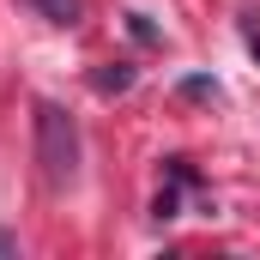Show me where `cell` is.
<instances>
[{
  "label": "cell",
  "mask_w": 260,
  "mask_h": 260,
  "mask_svg": "<svg viewBox=\"0 0 260 260\" xmlns=\"http://www.w3.org/2000/svg\"><path fill=\"white\" fill-rule=\"evenodd\" d=\"M30 127H37V170H43V182L49 188H73V176H79V121L61 103H37Z\"/></svg>",
  "instance_id": "1"
},
{
  "label": "cell",
  "mask_w": 260,
  "mask_h": 260,
  "mask_svg": "<svg viewBox=\"0 0 260 260\" xmlns=\"http://www.w3.org/2000/svg\"><path fill=\"white\" fill-rule=\"evenodd\" d=\"M133 79H139V73H133V61H103L97 73H91V91H97V97H127Z\"/></svg>",
  "instance_id": "2"
},
{
  "label": "cell",
  "mask_w": 260,
  "mask_h": 260,
  "mask_svg": "<svg viewBox=\"0 0 260 260\" xmlns=\"http://www.w3.org/2000/svg\"><path fill=\"white\" fill-rule=\"evenodd\" d=\"M176 97L182 103H218V79L212 73H188V79H176Z\"/></svg>",
  "instance_id": "3"
},
{
  "label": "cell",
  "mask_w": 260,
  "mask_h": 260,
  "mask_svg": "<svg viewBox=\"0 0 260 260\" xmlns=\"http://www.w3.org/2000/svg\"><path fill=\"white\" fill-rule=\"evenodd\" d=\"M30 6H37L49 24H79V18H85V0H30Z\"/></svg>",
  "instance_id": "4"
},
{
  "label": "cell",
  "mask_w": 260,
  "mask_h": 260,
  "mask_svg": "<svg viewBox=\"0 0 260 260\" xmlns=\"http://www.w3.org/2000/svg\"><path fill=\"white\" fill-rule=\"evenodd\" d=\"M151 218H157V224L182 218V194H176V182H164V188H157V200H151Z\"/></svg>",
  "instance_id": "5"
},
{
  "label": "cell",
  "mask_w": 260,
  "mask_h": 260,
  "mask_svg": "<svg viewBox=\"0 0 260 260\" xmlns=\"http://www.w3.org/2000/svg\"><path fill=\"white\" fill-rule=\"evenodd\" d=\"M127 30L139 37V43H145V49H157V43H164V30H157V24H151L145 12H127Z\"/></svg>",
  "instance_id": "6"
},
{
  "label": "cell",
  "mask_w": 260,
  "mask_h": 260,
  "mask_svg": "<svg viewBox=\"0 0 260 260\" xmlns=\"http://www.w3.org/2000/svg\"><path fill=\"white\" fill-rule=\"evenodd\" d=\"M164 176H170L176 188H194V182H200V176H194V164H188V157H164Z\"/></svg>",
  "instance_id": "7"
},
{
  "label": "cell",
  "mask_w": 260,
  "mask_h": 260,
  "mask_svg": "<svg viewBox=\"0 0 260 260\" xmlns=\"http://www.w3.org/2000/svg\"><path fill=\"white\" fill-rule=\"evenodd\" d=\"M242 30H248V49H254V61H260V24H254V18H248Z\"/></svg>",
  "instance_id": "8"
},
{
  "label": "cell",
  "mask_w": 260,
  "mask_h": 260,
  "mask_svg": "<svg viewBox=\"0 0 260 260\" xmlns=\"http://www.w3.org/2000/svg\"><path fill=\"white\" fill-rule=\"evenodd\" d=\"M0 254H18V242H12V230H0Z\"/></svg>",
  "instance_id": "9"
}]
</instances>
